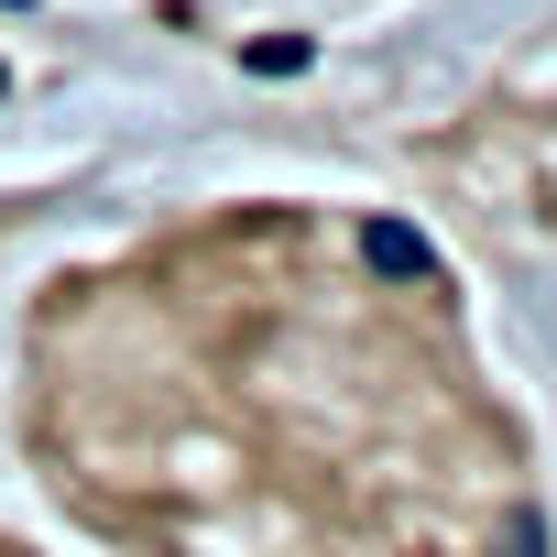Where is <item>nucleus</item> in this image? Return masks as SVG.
Returning <instances> with one entry per match:
<instances>
[{
    "label": "nucleus",
    "mask_w": 557,
    "mask_h": 557,
    "mask_svg": "<svg viewBox=\"0 0 557 557\" xmlns=\"http://www.w3.org/2000/svg\"><path fill=\"white\" fill-rule=\"evenodd\" d=\"M0 557H45V546H23V535H0Z\"/></svg>",
    "instance_id": "2"
},
{
    "label": "nucleus",
    "mask_w": 557,
    "mask_h": 557,
    "mask_svg": "<svg viewBox=\"0 0 557 557\" xmlns=\"http://www.w3.org/2000/svg\"><path fill=\"white\" fill-rule=\"evenodd\" d=\"M23 448L132 557H557L459 273L383 208L230 197L45 273Z\"/></svg>",
    "instance_id": "1"
}]
</instances>
